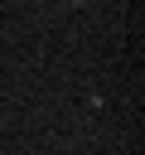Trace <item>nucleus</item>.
<instances>
[{
  "instance_id": "f257e3e1",
  "label": "nucleus",
  "mask_w": 145,
  "mask_h": 155,
  "mask_svg": "<svg viewBox=\"0 0 145 155\" xmlns=\"http://www.w3.org/2000/svg\"><path fill=\"white\" fill-rule=\"evenodd\" d=\"M77 5H87V0H77Z\"/></svg>"
}]
</instances>
